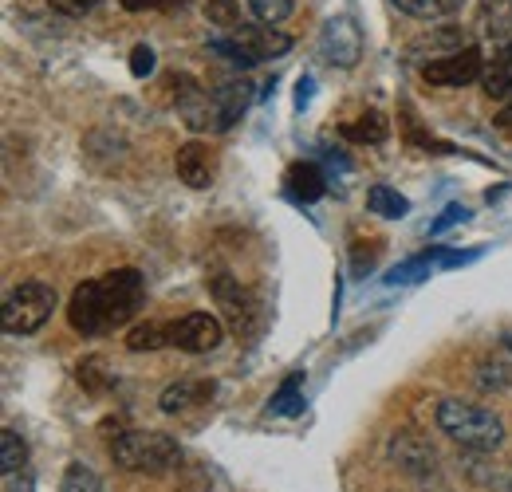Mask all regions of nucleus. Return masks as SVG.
Masks as SVG:
<instances>
[{
    "instance_id": "f257e3e1",
    "label": "nucleus",
    "mask_w": 512,
    "mask_h": 492,
    "mask_svg": "<svg viewBox=\"0 0 512 492\" xmlns=\"http://www.w3.org/2000/svg\"><path fill=\"white\" fill-rule=\"evenodd\" d=\"M142 300H146L142 272L119 268V272H107V276H99V280H83V284L71 292L67 323H71L79 335L99 339V335H111L115 327H127L130 319L142 311Z\"/></svg>"
},
{
    "instance_id": "f03ea898",
    "label": "nucleus",
    "mask_w": 512,
    "mask_h": 492,
    "mask_svg": "<svg viewBox=\"0 0 512 492\" xmlns=\"http://www.w3.org/2000/svg\"><path fill=\"white\" fill-rule=\"evenodd\" d=\"M434 418H438V426H442L449 441H457L469 453H497L501 441H505V422L493 410L473 406V402L446 398V402H438Z\"/></svg>"
},
{
    "instance_id": "7ed1b4c3",
    "label": "nucleus",
    "mask_w": 512,
    "mask_h": 492,
    "mask_svg": "<svg viewBox=\"0 0 512 492\" xmlns=\"http://www.w3.org/2000/svg\"><path fill=\"white\" fill-rule=\"evenodd\" d=\"M111 461L127 473H166L182 461V445L170 433L123 430L111 441Z\"/></svg>"
},
{
    "instance_id": "20e7f679",
    "label": "nucleus",
    "mask_w": 512,
    "mask_h": 492,
    "mask_svg": "<svg viewBox=\"0 0 512 492\" xmlns=\"http://www.w3.org/2000/svg\"><path fill=\"white\" fill-rule=\"evenodd\" d=\"M209 48L217 56L233 63V67H256L264 60H276L292 48V36L288 32H276V24H237L229 28V36H213Z\"/></svg>"
},
{
    "instance_id": "39448f33",
    "label": "nucleus",
    "mask_w": 512,
    "mask_h": 492,
    "mask_svg": "<svg viewBox=\"0 0 512 492\" xmlns=\"http://www.w3.org/2000/svg\"><path fill=\"white\" fill-rule=\"evenodd\" d=\"M56 311V288L44 280H24L4 296L0 327L4 335H36Z\"/></svg>"
},
{
    "instance_id": "423d86ee",
    "label": "nucleus",
    "mask_w": 512,
    "mask_h": 492,
    "mask_svg": "<svg viewBox=\"0 0 512 492\" xmlns=\"http://www.w3.org/2000/svg\"><path fill=\"white\" fill-rule=\"evenodd\" d=\"M213 296H217V304L221 311L229 315V323H233V331L237 335H256L260 327H264V308H260V300H256L249 288H241L237 280H229V276H217L213 284Z\"/></svg>"
},
{
    "instance_id": "0eeeda50",
    "label": "nucleus",
    "mask_w": 512,
    "mask_h": 492,
    "mask_svg": "<svg viewBox=\"0 0 512 492\" xmlns=\"http://www.w3.org/2000/svg\"><path fill=\"white\" fill-rule=\"evenodd\" d=\"M221 339H225V327L209 311H190L178 323H170V347H178L186 355H209L221 347Z\"/></svg>"
},
{
    "instance_id": "6e6552de",
    "label": "nucleus",
    "mask_w": 512,
    "mask_h": 492,
    "mask_svg": "<svg viewBox=\"0 0 512 492\" xmlns=\"http://www.w3.org/2000/svg\"><path fill=\"white\" fill-rule=\"evenodd\" d=\"M481 52L469 44V48H457V52H446V56H434V60L422 67V79L434 83V87H465L473 79H481Z\"/></svg>"
},
{
    "instance_id": "1a4fd4ad",
    "label": "nucleus",
    "mask_w": 512,
    "mask_h": 492,
    "mask_svg": "<svg viewBox=\"0 0 512 492\" xmlns=\"http://www.w3.org/2000/svg\"><path fill=\"white\" fill-rule=\"evenodd\" d=\"M174 87H178V115L186 119L190 130H221L217 123V99H213V91H205L197 79L190 75H178L174 79Z\"/></svg>"
},
{
    "instance_id": "9d476101",
    "label": "nucleus",
    "mask_w": 512,
    "mask_h": 492,
    "mask_svg": "<svg viewBox=\"0 0 512 492\" xmlns=\"http://www.w3.org/2000/svg\"><path fill=\"white\" fill-rule=\"evenodd\" d=\"M320 48L335 67H355V63H359V52H363V40H359L355 20H351V16L327 20V24H323Z\"/></svg>"
},
{
    "instance_id": "9b49d317",
    "label": "nucleus",
    "mask_w": 512,
    "mask_h": 492,
    "mask_svg": "<svg viewBox=\"0 0 512 492\" xmlns=\"http://www.w3.org/2000/svg\"><path fill=\"white\" fill-rule=\"evenodd\" d=\"M213 394H217V382H213V378H178L174 386L162 390L158 406H162L166 414H186V410L205 406Z\"/></svg>"
},
{
    "instance_id": "f8f14e48",
    "label": "nucleus",
    "mask_w": 512,
    "mask_h": 492,
    "mask_svg": "<svg viewBox=\"0 0 512 492\" xmlns=\"http://www.w3.org/2000/svg\"><path fill=\"white\" fill-rule=\"evenodd\" d=\"M174 170H178V178L190 185V189H209V185H213V174H217L213 154H209V146H201V142H186V146L178 150Z\"/></svg>"
},
{
    "instance_id": "ddd939ff",
    "label": "nucleus",
    "mask_w": 512,
    "mask_h": 492,
    "mask_svg": "<svg viewBox=\"0 0 512 492\" xmlns=\"http://www.w3.org/2000/svg\"><path fill=\"white\" fill-rule=\"evenodd\" d=\"M284 189H288L296 201L312 205V201H320L323 193H327V178H323V170L316 162H296V166H288V174H284Z\"/></svg>"
},
{
    "instance_id": "4468645a",
    "label": "nucleus",
    "mask_w": 512,
    "mask_h": 492,
    "mask_svg": "<svg viewBox=\"0 0 512 492\" xmlns=\"http://www.w3.org/2000/svg\"><path fill=\"white\" fill-rule=\"evenodd\" d=\"M213 99H217V123H221V130H229V126L249 111L253 87H249V83H221V87L213 91Z\"/></svg>"
},
{
    "instance_id": "2eb2a0df",
    "label": "nucleus",
    "mask_w": 512,
    "mask_h": 492,
    "mask_svg": "<svg viewBox=\"0 0 512 492\" xmlns=\"http://www.w3.org/2000/svg\"><path fill=\"white\" fill-rule=\"evenodd\" d=\"M481 87L489 99H512V56L497 52L493 60L481 67Z\"/></svg>"
},
{
    "instance_id": "dca6fc26",
    "label": "nucleus",
    "mask_w": 512,
    "mask_h": 492,
    "mask_svg": "<svg viewBox=\"0 0 512 492\" xmlns=\"http://www.w3.org/2000/svg\"><path fill=\"white\" fill-rule=\"evenodd\" d=\"M300 382H304V374H288V378H284V386L268 398V414H276V418H296V414L304 410Z\"/></svg>"
},
{
    "instance_id": "f3484780",
    "label": "nucleus",
    "mask_w": 512,
    "mask_h": 492,
    "mask_svg": "<svg viewBox=\"0 0 512 492\" xmlns=\"http://www.w3.org/2000/svg\"><path fill=\"white\" fill-rule=\"evenodd\" d=\"M127 347L130 351H162V347H170V323H154V319L134 323L127 331Z\"/></svg>"
},
{
    "instance_id": "a211bd4d",
    "label": "nucleus",
    "mask_w": 512,
    "mask_h": 492,
    "mask_svg": "<svg viewBox=\"0 0 512 492\" xmlns=\"http://www.w3.org/2000/svg\"><path fill=\"white\" fill-rule=\"evenodd\" d=\"M390 4L414 20H446L461 8V0H390Z\"/></svg>"
},
{
    "instance_id": "6ab92c4d",
    "label": "nucleus",
    "mask_w": 512,
    "mask_h": 492,
    "mask_svg": "<svg viewBox=\"0 0 512 492\" xmlns=\"http://www.w3.org/2000/svg\"><path fill=\"white\" fill-rule=\"evenodd\" d=\"M24 465H28V445H24V437L16 430H4L0 433V469H4V477L24 473Z\"/></svg>"
},
{
    "instance_id": "aec40b11",
    "label": "nucleus",
    "mask_w": 512,
    "mask_h": 492,
    "mask_svg": "<svg viewBox=\"0 0 512 492\" xmlns=\"http://www.w3.org/2000/svg\"><path fill=\"white\" fill-rule=\"evenodd\" d=\"M386 134H390V126H386V119L379 115V111H367V115H359L355 123L343 126V138H351V142H383Z\"/></svg>"
},
{
    "instance_id": "412c9836",
    "label": "nucleus",
    "mask_w": 512,
    "mask_h": 492,
    "mask_svg": "<svg viewBox=\"0 0 512 492\" xmlns=\"http://www.w3.org/2000/svg\"><path fill=\"white\" fill-rule=\"evenodd\" d=\"M367 209L379 213V217H406L410 201H406L398 189H390V185H375V189L367 193Z\"/></svg>"
},
{
    "instance_id": "4be33fe9",
    "label": "nucleus",
    "mask_w": 512,
    "mask_h": 492,
    "mask_svg": "<svg viewBox=\"0 0 512 492\" xmlns=\"http://www.w3.org/2000/svg\"><path fill=\"white\" fill-rule=\"evenodd\" d=\"M481 20L489 24V36H497L505 44L512 28V0H481Z\"/></svg>"
},
{
    "instance_id": "5701e85b",
    "label": "nucleus",
    "mask_w": 512,
    "mask_h": 492,
    "mask_svg": "<svg viewBox=\"0 0 512 492\" xmlns=\"http://www.w3.org/2000/svg\"><path fill=\"white\" fill-rule=\"evenodd\" d=\"M79 386L87 394H107L115 386V374L107 370L103 359H87V363H79Z\"/></svg>"
},
{
    "instance_id": "b1692460",
    "label": "nucleus",
    "mask_w": 512,
    "mask_h": 492,
    "mask_svg": "<svg viewBox=\"0 0 512 492\" xmlns=\"http://www.w3.org/2000/svg\"><path fill=\"white\" fill-rule=\"evenodd\" d=\"M434 260H438V248H430V252H426V256H418V260L398 264L394 272H386V284H410V280H422V276L434 268Z\"/></svg>"
},
{
    "instance_id": "393cba45",
    "label": "nucleus",
    "mask_w": 512,
    "mask_h": 492,
    "mask_svg": "<svg viewBox=\"0 0 512 492\" xmlns=\"http://www.w3.org/2000/svg\"><path fill=\"white\" fill-rule=\"evenodd\" d=\"M64 492H103V481H99V473L95 469H87V465H67L64 473V485H60Z\"/></svg>"
},
{
    "instance_id": "a878e982",
    "label": "nucleus",
    "mask_w": 512,
    "mask_h": 492,
    "mask_svg": "<svg viewBox=\"0 0 512 492\" xmlns=\"http://www.w3.org/2000/svg\"><path fill=\"white\" fill-rule=\"evenodd\" d=\"M205 16H209V24H217V28H237V24H241L237 0H205Z\"/></svg>"
},
{
    "instance_id": "bb28decb",
    "label": "nucleus",
    "mask_w": 512,
    "mask_h": 492,
    "mask_svg": "<svg viewBox=\"0 0 512 492\" xmlns=\"http://www.w3.org/2000/svg\"><path fill=\"white\" fill-rule=\"evenodd\" d=\"M249 8L260 24H280L292 16V0H249Z\"/></svg>"
},
{
    "instance_id": "cd10ccee",
    "label": "nucleus",
    "mask_w": 512,
    "mask_h": 492,
    "mask_svg": "<svg viewBox=\"0 0 512 492\" xmlns=\"http://www.w3.org/2000/svg\"><path fill=\"white\" fill-rule=\"evenodd\" d=\"M481 386L485 390H505L509 386V370H505L501 359H485L481 363Z\"/></svg>"
},
{
    "instance_id": "c85d7f7f",
    "label": "nucleus",
    "mask_w": 512,
    "mask_h": 492,
    "mask_svg": "<svg viewBox=\"0 0 512 492\" xmlns=\"http://www.w3.org/2000/svg\"><path fill=\"white\" fill-rule=\"evenodd\" d=\"M127 12H174V8H186L190 0H119Z\"/></svg>"
},
{
    "instance_id": "c756f323",
    "label": "nucleus",
    "mask_w": 512,
    "mask_h": 492,
    "mask_svg": "<svg viewBox=\"0 0 512 492\" xmlns=\"http://www.w3.org/2000/svg\"><path fill=\"white\" fill-rule=\"evenodd\" d=\"M130 71H134L138 79H146V75L154 71V52H150L146 44H134V52H130Z\"/></svg>"
},
{
    "instance_id": "7c9ffc66",
    "label": "nucleus",
    "mask_w": 512,
    "mask_h": 492,
    "mask_svg": "<svg viewBox=\"0 0 512 492\" xmlns=\"http://www.w3.org/2000/svg\"><path fill=\"white\" fill-rule=\"evenodd\" d=\"M56 12H64V16H87V12H95L99 8V0H48Z\"/></svg>"
},
{
    "instance_id": "2f4dec72",
    "label": "nucleus",
    "mask_w": 512,
    "mask_h": 492,
    "mask_svg": "<svg viewBox=\"0 0 512 492\" xmlns=\"http://www.w3.org/2000/svg\"><path fill=\"white\" fill-rule=\"evenodd\" d=\"M4 492H32V477H28V473L4 477Z\"/></svg>"
},
{
    "instance_id": "473e14b6",
    "label": "nucleus",
    "mask_w": 512,
    "mask_h": 492,
    "mask_svg": "<svg viewBox=\"0 0 512 492\" xmlns=\"http://www.w3.org/2000/svg\"><path fill=\"white\" fill-rule=\"evenodd\" d=\"M457 217H465V209H446V213H442V221H434V233H442V229H449V225H453Z\"/></svg>"
},
{
    "instance_id": "72a5a7b5",
    "label": "nucleus",
    "mask_w": 512,
    "mask_h": 492,
    "mask_svg": "<svg viewBox=\"0 0 512 492\" xmlns=\"http://www.w3.org/2000/svg\"><path fill=\"white\" fill-rule=\"evenodd\" d=\"M489 489L493 492H512V469L505 473V477H497V481H489Z\"/></svg>"
},
{
    "instance_id": "f704fd0d",
    "label": "nucleus",
    "mask_w": 512,
    "mask_h": 492,
    "mask_svg": "<svg viewBox=\"0 0 512 492\" xmlns=\"http://www.w3.org/2000/svg\"><path fill=\"white\" fill-rule=\"evenodd\" d=\"M308 91H312V79H300V87H296V107L308 103Z\"/></svg>"
},
{
    "instance_id": "c9c22d12",
    "label": "nucleus",
    "mask_w": 512,
    "mask_h": 492,
    "mask_svg": "<svg viewBox=\"0 0 512 492\" xmlns=\"http://www.w3.org/2000/svg\"><path fill=\"white\" fill-rule=\"evenodd\" d=\"M497 126H505V130H512V103L497 115Z\"/></svg>"
},
{
    "instance_id": "e433bc0d",
    "label": "nucleus",
    "mask_w": 512,
    "mask_h": 492,
    "mask_svg": "<svg viewBox=\"0 0 512 492\" xmlns=\"http://www.w3.org/2000/svg\"><path fill=\"white\" fill-rule=\"evenodd\" d=\"M501 52H509L512 56V28H509V36H505V44H501Z\"/></svg>"
},
{
    "instance_id": "4c0bfd02",
    "label": "nucleus",
    "mask_w": 512,
    "mask_h": 492,
    "mask_svg": "<svg viewBox=\"0 0 512 492\" xmlns=\"http://www.w3.org/2000/svg\"><path fill=\"white\" fill-rule=\"evenodd\" d=\"M505 347H509V355H512V331L505 335Z\"/></svg>"
}]
</instances>
